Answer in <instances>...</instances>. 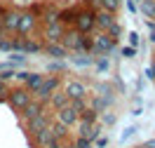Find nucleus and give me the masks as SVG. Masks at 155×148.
Returning a JSON list of instances; mask_svg holds the SVG:
<instances>
[{
	"instance_id": "nucleus-1",
	"label": "nucleus",
	"mask_w": 155,
	"mask_h": 148,
	"mask_svg": "<svg viewBox=\"0 0 155 148\" xmlns=\"http://www.w3.org/2000/svg\"><path fill=\"white\" fill-rule=\"evenodd\" d=\"M57 89H61V78H59V75H45V78H42V82H40L38 87L31 92V97L35 99V101L47 104L49 97H52Z\"/></svg>"
},
{
	"instance_id": "nucleus-2",
	"label": "nucleus",
	"mask_w": 155,
	"mask_h": 148,
	"mask_svg": "<svg viewBox=\"0 0 155 148\" xmlns=\"http://www.w3.org/2000/svg\"><path fill=\"white\" fill-rule=\"evenodd\" d=\"M61 92L68 97V101L71 99H87L89 97V87L85 85V82H80V80H61Z\"/></svg>"
},
{
	"instance_id": "nucleus-3",
	"label": "nucleus",
	"mask_w": 155,
	"mask_h": 148,
	"mask_svg": "<svg viewBox=\"0 0 155 148\" xmlns=\"http://www.w3.org/2000/svg\"><path fill=\"white\" fill-rule=\"evenodd\" d=\"M61 45L68 49V52H85V33H80V31H64V35H61Z\"/></svg>"
},
{
	"instance_id": "nucleus-4",
	"label": "nucleus",
	"mask_w": 155,
	"mask_h": 148,
	"mask_svg": "<svg viewBox=\"0 0 155 148\" xmlns=\"http://www.w3.org/2000/svg\"><path fill=\"white\" fill-rule=\"evenodd\" d=\"M73 26H75V31H80V33H85V35H89V33H92V31L97 28V24H94V12L89 10H80L75 14V24H73Z\"/></svg>"
},
{
	"instance_id": "nucleus-5",
	"label": "nucleus",
	"mask_w": 155,
	"mask_h": 148,
	"mask_svg": "<svg viewBox=\"0 0 155 148\" xmlns=\"http://www.w3.org/2000/svg\"><path fill=\"white\" fill-rule=\"evenodd\" d=\"M31 92L26 87H17V89H10V94H7V104H10L14 110H21L26 104H31Z\"/></svg>"
},
{
	"instance_id": "nucleus-6",
	"label": "nucleus",
	"mask_w": 155,
	"mask_h": 148,
	"mask_svg": "<svg viewBox=\"0 0 155 148\" xmlns=\"http://www.w3.org/2000/svg\"><path fill=\"white\" fill-rule=\"evenodd\" d=\"M94 45H92V54H110L113 49H115V40L110 38L108 33H99V35H94Z\"/></svg>"
},
{
	"instance_id": "nucleus-7",
	"label": "nucleus",
	"mask_w": 155,
	"mask_h": 148,
	"mask_svg": "<svg viewBox=\"0 0 155 148\" xmlns=\"http://www.w3.org/2000/svg\"><path fill=\"white\" fill-rule=\"evenodd\" d=\"M49 125H52V118H49L47 110H45V113H40V115H35V118L26 120V132L33 136L35 132H42V129H47Z\"/></svg>"
},
{
	"instance_id": "nucleus-8",
	"label": "nucleus",
	"mask_w": 155,
	"mask_h": 148,
	"mask_svg": "<svg viewBox=\"0 0 155 148\" xmlns=\"http://www.w3.org/2000/svg\"><path fill=\"white\" fill-rule=\"evenodd\" d=\"M54 113H57V122H61V125H66L68 129L73 127V125H75V122H78V118H80V115H78V110L73 108L71 104H66L64 108L54 110Z\"/></svg>"
},
{
	"instance_id": "nucleus-9",
	"label": "nucleus",
	"mask_w": 155,
	"mask_h": 148,
	"mask_svg": "<svg viewBox=\"0 0 155 148\" xmlns=\"http://www.w3.org/2000/svg\"><path fill=\"white\" fill-rule=\"evenodd\" d=\"M35 14L33 12H24V14H19V26H17V33L19 35H31L33 31H35Z\"/></svg>"
},
{
	"instance_id": "nucleus-10",
	"label": "nucleus",
	"mask_w": 155,
	"mask_h": 148,
	"mask_svg": "<svg viewBox=\"0 0 155 148\" xmlns=\"http://www.w3.org/2000/svg\"><path fill=\"white\" fill-rule=\"evenodd\" d=\"M47 110V104H42V101H35V99H31V104H26L24 108L19 110L21 118H24V122L31 118H35V115H40V113H45Z\"/></svg>"
},
{
	"instance_id": "nucleus-11",
	"label": "nucleus",
	"mask_w": 155,
	"mask_h": 148,
	"mask_svg": "<svg viewBox=\"0 0 155 148\" xmlns=\"http://www.w3.org/2000/svg\"><path fill=\"white\" fill-rule=\"evenodd\" d=\"M42 52L47 54L49 59H66L68 57V49L61 45V42H45L42 45Z\"/></svg>"
},
{
	"instance_id": "nucleus-12",
	"label": "nucleus",
	"mask_w": 155,
	"mask_h": 148,
	"mask_svg": "<svg viewBox=\"0 0 155 148\" xmlns=\"http://www.w3.org/2000/svg\"><path fill=\"white\" fill-rule=\"evenodd\" d=\"M94 24H97V28H101L106 33L108 26L115 24V14H110V12H106V10H97L94 12Z\"/></svg>"
},
{
	"instance_id": "nucleus-13",
	"label": "nucleus",
	"mask_w": 155,
	"mask_h": 148,
	"mask_svg": "<svg viewBox=\"0 0 155 148\" xmlns=\"http://www.w3.org/2000/svg\"><path fill=\"white\" fill-rule=\"evenodd\" d=\"M64 24H49L45 26V42H61V35H64Z\"/></svg>"
},
{
	"instance_id": "nucleus-14",
	"label": "nucleus",
	"mask_w": 155,
	"mask_h": 148,
	"mask_svg": "<svg viewBox=\"0 0 155 148\" xmlns=\"http://www.w3.org/2000/svg\"><path fill=\"white\" fill-rule=\"evenodd\" d=\"M42 45L40 40H28V38H21V54H38L42 52Z\"/></svg>"
},
{
	"instance_id": "nucleus-15",
	"label": "nucleus",
	"mask_w": 155,
	"mask_h": 148,
	"mask_svg": "<svg viewBox=\"0 0 155 148\" xmlns=\"http://www.w3.org/2000/svg\"><path fill=\"white\" fill-rule=\"evenodd\" d=\"M68 59H71V64H75V66H80V68L94 64V57H92L89 52H75V57H68Z\"/></svg>"
},
{
	"instance_id": "nucleus-16",
	"label": "nucleus",
	"mask_w": 155,
	"mask_h": 148,
	"mask_svg": "<svg viewBox=\"0 0 155 148\" xmlns=\"http://www.w3.org/2000/svg\"><path fill=\"white\" fill-rule=\"evenodd\" d=\"M47 104H49V108L59 110V108H64V106L68 104V97L64 94V92H61V89H57V92H54V94L49 97V101H47Z\"/></svg>"
},
{
	"instance_id": "nucleus-17",
	"label": "nucleus",
	"mask_w": 155,
	"mask_h": 148,
	"mask_svg": "<svg viewBox=\"0 0 155 148\" xmlns=\"http://www.w3.org/2000/svg\"><path fill=\"white\" fill-rule=\"evenodd\" d=\"M136 10L141 12L146 19H155V0H139Z\"/></svg>"
},
{
	"instance_id": "nucleus-18",
	"label": "nucleus",
	"mask_w": 155,
	"mask_h": 148,
	"mask_svg": "<svg viewBox=\"0 0 155 148\" xmlns=\"http://www.w3.org/2000/svg\"><path fill=\"white\" fill-rule=\"evenodd\" d=\"M49 132H52V136L59 139V141H64V139L68 136V127L61 125V122H52V125H49Z\"/></svg>"
},
{
	"instance_id": "nucleus-19",
	"label": "nucleus",
	"mask_w": 155,
	"mask_h": 148,
	"mask_svg": "<svg viewBox=\"0 0 155 148\" xmlns=\"http://www.w3.org/2000/svg\"><path fill=\"white\" fill-rule=\"evenodd\" d=\"M42 78H45L42 73H28V78H26V82H24V87L28 89V92H33V89L42 82Z\"/></svg>"
},
{
	"instance_id": "nucleus-20",
	"label": "nucleus",
	"mask_w": 155,
	"mask_h": 148,
	"mask_svg": "<svg viewBox=\"0 0 155 148\" xmlns=\"http://www.w3.org/2000/svg\"><path fill=\"white\" fill-rule=\"evenodd\" d=\"M49 139H52V132H49V127H47V129H42V132H35V134H33V141H35V146H40V148H45V143H47Z\"/></svg>"
},
{
	"instance_id": "nucleus-21",
	"label": "nucleus",
	"mask_w": 155,
	"mask_h": 148,
	"mask_svg": "<svg viewBox=\"0 0 155 148\" xmlns=\"http://www.w3.org/2000/svg\"><path fill=\"white\" fill-rule=\"evenodd\" d=\"M75 14H78L75 10H64V12H59V21H61V24H71V26H73V24H75Z\"/></svg>"
},
{
	"instance_id": "nucleus-22",
	"label": "nucleus",
	"mask_w": 155,
	"mask_h": 148,
	"mask_svg": "<svg viewBox=\"0 0 155 148\" xmlns=\"http://www.w3.org/2000/svg\"><path fill=\"white\" fill-rule=\"evenodd\" d=\"M89 108H92V110H97V113H104V110L108 108V104H106V101H104L101 97H99V94H94L92 104H89Z\"/></svg>"
},
{
	"instance_id": "nucleus-23",
	"label": "nucleus",
	"mask_w": 155,
	"mask_h": 148,
	"mask_svg": "<svg viewBox=\"0 0 155 148\" xmlns=\"http://www.w3.org/2000/svg\"><path fill=\"white\" fill-rule=\"evenodd\" d=\"M80 120H85V122H92V125H97V120H99V113L97 110H92L87 106V108L82 110V113H80Z\"/></svg>"
},
{
	"instance_id": "nucleus-24",
	"label": "nucleus",
	"mask_w": 155,
	"mask_h": 148,
	"mask_svg": "<svg viewBox=\"0 0 155 148\" xmlns=\"http://www.w3.org/2000/svg\"><path fill=\"white\" fill-rule=\"evenodd\" d=\"M47 71L49 73H64V71H66V64H64V59H52L47 64Z\"/></svg>"
},
{
	"instance_id": "nucleus-25",
	"label": "nucleus",
	"mask_w": 155,
	"mask_h": 148,
	"mask_svg": "<svg viewBox=\"0 0 155 148\" xmlns=\"http://www.w3.org/2000/svg\"><path fill=\"white\" fill-rule=\"evenodd\" d=\"M101 10L110 12V14H115L120 10V0H101Z\"/></svg>"
},
{
	"instance_id": "nucleus-26",
	"label": "nucleus",
	"mask_w": 155,
	"mask_h": 148,
	"mask_svg": "<svg viewBox=\"0 0 155 148\" xmlns=\"http://www.w3.org/2000/svg\"><path fill=\"white\" fill-rule=\"evenodd\" d=\"M94 64H97V71H99V73H106V71L110 68V61L106 59V54L97 57V61H94Z\"/></svg>"
},
{
	"instance_id": "nucleus-27",
	"label": "nucleus",
	"mask_w": 155,
	"mask_h": 148,
	"mask_svg": "<svg viewBox=\"0 0 155 148\" xmlns=\"http://www.w3.org/2000/svg\"><path fill=\"white\" fill-rule=\"evenodd\" d=\"M106 33H108V35H110L113 40H117L120 35H122V26H120V24L115 21V24H110V26H108V31H106Z\"/></svg>"
},
{
	"instance_id": "nucleus-28",
	"label": "nucleus",
	"mask_w": 155,
	"mask_h": 148,
	"mask_svg": "<svg viewBox=\"0 0 155 148\" xmlns=\"http://www.w3.org/2000/svg\"><path fill=\"white\" fill-rule=\"evenodd\" d=\"M68 104H71V106H73V108L78 110V115H80V113H82V110L87 108V99H71V101H68Z\"/></svg>"
},
{
	"instance_id": "nucleus-29",
	"label": "nucleus",
	"mask_w": 155,
	"mask_h": 148,
	"mask_svg": "<svg viewBox=\"0 0 155 148\" xmlns=\"http://www.w3.org/2000/svg\"><path fill=\"white\" fill-rule=\"evenodd\" d=\"M14 66H12V68H2L0 71V82H10V80H14Z\"/></svg>"
},
{
	"instance_id": "nucleus-30",
	"label": "nucleus",
	"mask_w": 155,
	"mask_h": 148,
	"mask_svg": "<svg viewBox=\"0 0 155 148\" xmlns=\"http://www.w3.org/2000/svg\"><path fill=\"white\" fill-rule=\"evenodd\" d=\"M42 21H45V26L57 24V21H59V12H54V10H52V12H45V19H42ZM59 24H61V21H59Z\"/></svg>"
},
{
	"instance_id": "nucleus-31",
	"label": "nucleus",
	"mask_w": 155,
	"mask_h": 148,
	"mask_svg": "<svg viewBox=\"0 0 155 148\" xmlns=\"http://www.w3.org/2000/svg\"><path fill=\"white\" fill-rule=\"evenodd\" d=\"M136 132H139V127H136V125H129V127H127L125 132L120 134V141H127V139H132V136L136 134Z\"/></svg>"
},
{
	"instance_id": "nucleus-32",
	"label": "nucleus",
	"mask_w": 155,
	"mask_h": 148,
	"mask_svg": "<svg viewBox=\"0 0 155 148\" xmlns=\"http://www.w3.org/2000/svg\"><path fill=\"white\" fill-rule=\"evenodd\" d=\"M73 148H92V141H87L85 136H75L73 139Z\"/></svg>"
},
{
	"instance_id": "nucleus-33",
	"label": "nucleus",
	"mask_w": 155,
	"mask_h": 148,
	"mask_svg": "<svg viewBox=\"0 0 155 148\" xmlns=\"http://www.w3.org/2000/svg\"><path fill=\"white\" fill-rule=\"evenodd\" d=\"M24 61H26V54H21V52H17V54H12V57H10V64H12V66H21Z\"/></svg>"
},
{
	"instance_id": "nucleus-34",
	"label": "nucleus",
	"mask_w": 155,
	"mask_h": 148,
	"mask_svg": "<svg viewBox=\"0 0 155 148\" xmlns=\"http://www.w3.org/2000/svg\"><path fill=\"white\" fill-rule=\"evenodd\" d=\"M101 120H104V125H115V113H106V110H104V113H101Z\"/></svg>"
},
{
	"instance_id": "nucleus-35",
	"label": "nucleus",
	"mask_w": 155,
	"mask_h": 148,
	"mask_svg": "<svg viewBox=\"0 0 155 148\" xmlns=\"http://www.w3.org/2000/svg\"><path fill=\"white\" fill-rule=\"evenodd\" d=\"M122 57H125V59H134L136 57V47H132V45H129V47H122Z\"/></svg>"
},
{
	"instance_id": "nucleus-36",
	"label": "nucleus",
	"mask_w": 155,
	"mask_h": 148,
	"mask_svg": "<svg viewBox=\"0 0 155 148\" xmlns=\"http://www.w3.org/2000/svg\"><path fill=\"white\" fill-rule=\"evenodd\" d=\"M7 94H10V85L0 82V101H7Z\"/></svg>"
},
{
	"instance_id": "nucleus-37",
	"label": "nucleus",
	"mask_w": 155,
	"mask_h": 148,
	"mask_svg": "<svg viewBox=\"0 0 155 148\" xmlns=\"http://www.w3.org/2000/svg\"><path fill=\"white\" fill-rule=\"evenodd\" d=\"M0 49H2V52H12V40L10 38H0Z\"/></svg>"
},
{
	"instance_id": "nucleus-38",
	"label": "nucleus",
	"mask_w": 155,
	"mask_h": 148,
	"mask_svg": "<svg viewBox=\"0 0 155 148\" xmlns=\"http://www.w3.org/2000/svg\"><path fill=\"white\" fill-rule=\"evenodd\" d=\"M45 148H64V146H61V141H59V139H54V136H52V139L47 141V143H45Z\"/></svg>"
},
{
	"instance_id": "nucleus-39",
	"label": "nucleus",
	"mask_w": 155,
	"mask_h": 148,
	"mask_svg": "<svg viewBox=\"0 0 155 148\" xmlns=\"http://www.w3.org/2000/svg\"><path fill=\"white\" fill-rule=\"evenodd\" d=\"M143 78H148V80H155V64H153V66H148V68L143 71Z\"/></svg>"
},
{
	"instance_id": "nucleus-40",
	"label": "nucleus",
	"mask_w": 155,
	"mask_h": 148,
	"mask_svg": "<svg viewBox=\"0 0 155 148\" xmlns=\"http://www.w3.org/2000/svg\"><path fill=\"white\" fill-rule=\"evenodd\" d=\"M129 45H132V47H136V45H139V33H136V31H132V33H129Z\"/></svg>"
},
{
	"instance_id": "nucleus-41",
	"label": "nucleus",
	"mask_w": 155,
	"mask_h": 148,
	"mask_svg": "<svg viewBox=\"0 0 155 148\" xmlns=\"http://www.w3.org/2000/svg\"><path fill=\"white\" fill-rule=\"evenodd\" d=\"M108 146V136H97V148H106Z\"/></svg>"
},
{
	"instance_id": "nucleus-42",
	"label": "nucleus",
	"mask_w": 155,
	"mask_h": 148,
	"mask_svg": "<svg viewBox=\"0 0 155 148\" xmlns=\"http://www.w3.org/2000/svg\"><path fill=\"white\" fill-rule=\"evenodd\" d=\"M89 10H92V12L101 10V0H89Z\"/></svg>"
},
{
	"instance_id": "nucleus-43",
	"label": "nucleus",
	"mask_w": 155,
	"mask_h": 148,
	"mask_svg": "<svg viewBox=\"0 0 155 148\" xmlns=\"http://www.w3.org/2000/svg\"><path fill=\"white\" fill-rule=\"evenodd\" d=\"M141 148H155V139H148V141H146Z\"/></svg>"
},
{
	"instance_id": "nucleus-44",
	"label": "nucleus",
	"mask_w": 155,
	"mask_h": 148,
	"mask_svg": "<svg viewBox=\"0 0 155 148\" xmlns=\"http://www.w3.org/2000/svg\"><path fill=\"white\" fill-rule=\"evenodd\" d=\"M0 38H2V35H0Z\"/></svg>"
},
{
	"instance_id": "nucleus-45",
	"label": "nucleus",
	"mask_w": 155,
	"mask_h": 148,
	"mask_svg": "<svg viewBox=\"0 0 155 148\" xmlns=\"http://www.w3.org/2000/svg\"><path fill=\"white\" fill-rule=\"evenodd\" d=\"M153 82H155V80H153Z\"/></svg>"
},
{
	"instance_id": "nucleus-46",
	"label": "nucleus",
	"mask_w": 155,
	"mask_h": 148,
	"mask_svg": "<svg viewBox=\"0 0 155 148\" xmlns=\"http://www.w3.org/2000/svg\"><path fill=\"white\" fill-rule=\"evenodd\" d=\"M139 148H141V146H139Z\"/></svg>"
}]
</instances>
